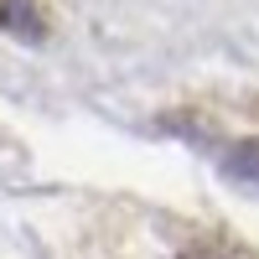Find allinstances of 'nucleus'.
Masks as SVG:
<instances>
[{"mask_svg": "<svg viewBox=\"0 0 259 259\" xmlns=\"http://www.w3.org/2000/svg\"><path fill=\"white\" fill-rule=\"evenodd\" d=\"M228 177L259 187V140H239V145L228 150Z\"/></svg>", "mask_w": 259, "mask_h": 259, "instance_id": "f03ea898", "label": "nucleus"}, {"mask_svg": "<svg viewBox=\"0 0 259 259\" xmlns=\"http://www.w3.org/2000/svg\"><path fill=\"white\" fill-rule=\"evenodd\" d=\"M0 31H11L21 41H41L47 36V21H41L36 0H0Z\"/></svg>", "mask_w": 259, "mask_h": 259, "instance_id": "f257e3e1", "label": "nucleus"}]
</instances>
